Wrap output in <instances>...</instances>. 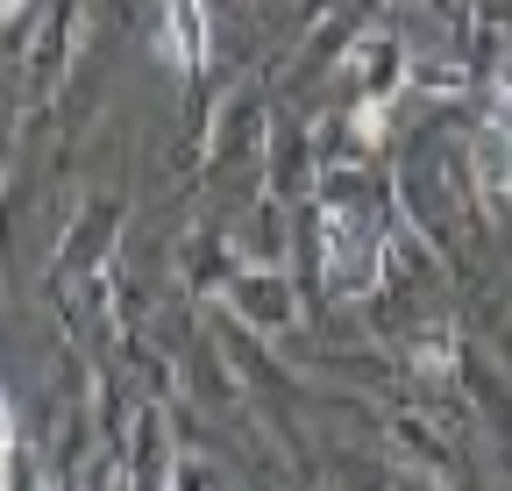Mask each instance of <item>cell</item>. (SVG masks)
I'll return each instance as SVG.
<instances>
[{
  "mask_svg": "<svg viewBox=\"0 0 512 491\" xmlns=\"http://www.w3.org/2000/svg\"><path fill=\"white\" fill-rule=\"evenodd\" d=\"M356 136H363V143L384 136V107H363V114H356Z\"/></svg>",
  "mask_w": 512,
  "mask_h": 491,
  "instance_id": "277c9868",
  "label": "cell"
},
{
  "mask_svg": "<svg viewBox=\"0 0 512 491\" xmlns=\"http://www.w3.org/2000/svg\"><path fill=\"white\" fill-rule=\"evenodd\" d=\"M477 186L491 200H512V114H491L484 129H477Z\"/></svg>",
  "mask_w": 512,
  "mask_h": 491,
  "instance_id": "7a4b0ae2",
  "label": "cell"
},
{
  "mask_svg": "<svg viewBox=\"0 0 512 491\" xmlns=\"http://www.w3.org/2000/svg\"><path fill=\"white\" fill-rule=\"evenodd\" d=\"M200 50H207V36H200V8H192V0H171L164 57H171V65H200Z\"/></svg>",
  "mask_w": 512,
  "mask_h": 491,
  "instance_id": "3957f363",
  "label": "cell"
},
{
  "mask_svg": "<svg viewBox=\"0 0 512 491\" xmlns=\"http://www.w3.org/2000/svg\"><path fill=\"white\" fill-rule=\"evenodd\" d=\"M320 271H328L335 292H363L377 278V221L356 207H328V250H320Z\"/></svg>",
  "mask_w": 512,
  "mask_h": 491,
  "instance_id": "6da1fadb",
  "label": "cell"
},
{
  "mask_svg": "<svg viewBox=\"0 0 512 491\" xmlns=\"http://www.w3.org/2000/svg\"><path fill=\"white\" fill-rule=\"evenodd\" d=\"M22 8H29V0H8V15H22Z\"/></svg>",
  "mask_w": 512,
  "mask_h": 491,
  "instance_id": "5b68a950",
  "label": "cell"
}]
</instances>
